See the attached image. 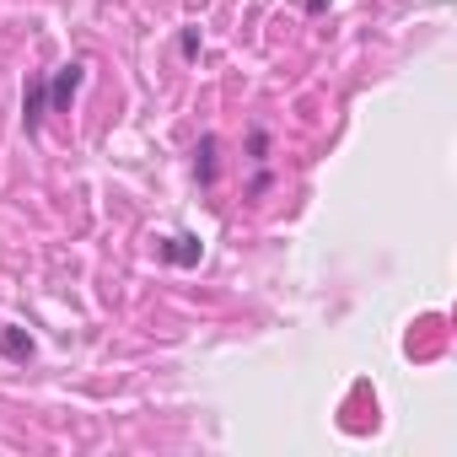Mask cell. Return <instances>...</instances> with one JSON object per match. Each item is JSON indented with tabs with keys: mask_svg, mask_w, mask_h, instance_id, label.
Instances as JSON below:
<instances>
[{
	"mask_svg": "<svg viewBox=\"0 0 457 457\" xmlns=\"http://www.w3.org/2000/svg\"><path fill=\"white\" fill-rule=\"evenodd\" d=\"M81 81H87V65H81V60H71V65L49 81V108H54V113H65V108H71V97L81 92Z\"/></svg>",
	"mask_w": 457,
	"mask_h": 457,
	"instance_id": "cell-1",
	"label": "cell"
},
{
	"mask_svg": "<svg viewBox=\"0 0 457 457\" xmlns=\"http://www.w3.org/2000/svg\"><path fill=\"white\" fill-rule=\"evenodd\" d=\"M44 113H49V81H44V76H33V81H28V92H22V129H28V135H38Z\"/></svg>",
	"mask_w": 457,
	"mask_h": 457,
	"instance_id": "cell-2",
	"label": "cell"
},
{
	"mask_svg": "<svg viewBox=\"0 0 457 457\" xmlns=\"http://www.w3.org/2000/svg\"><path fill=\"white\" fill-rule=\"evenodd\" d=\"M199 253H204V243H199L194 232H178V237L162 243V259H167V264H199Z\"/></svg>",
	"mask_w": 457,
	"mask_h": 457,
	"instance_id": "cell-3",
	"label": "cell"
},
{
	"mask_svg": "<svg viewBox=\"0 0 457 457\" xmlns=\"http://www.w3.org/2000/svg\"><path fill=\"white\" fill-rule=\"evenodd\" d=\"M194 178H199L204 188L215 183V135H204V140H199V151H194Z\"/></svg>",
	"mask_w": 457,
	"mask_h": 457,
	"instance_id": "cell-4",
	"label": "cell"
},
{
	"mask_svg": "<svg viewBox=\"0 0 457 457\" xmlns=\"http://www.w3.org/2000/svg\"><path fill=\"white\" fill-rule=\"evenodd\" d=\"M0 350H6L12 361H33V339H28L22 328H6V334H0Z\"/></svg>",
	"mask_w": 457,
	"mask_h": 457,
	"instance_id": "cell-5",
	"label": "cell"
},
{
	"mask_svg": "<svg viewBox=\"0 0 457 457\" xmlns=\"http://www.w3.org/2000/svg\"><path fill=\"white\" fill-rule=\"evenodd\" d=\"M323 6H328V0H307V12H312V17H318V12H323Z\"/></svg>",
	"mask_w": 457,
	"mask_h": 457,
	"instance_id": "cell-6",
	"label": "cell"
}]
</instances>
